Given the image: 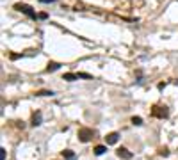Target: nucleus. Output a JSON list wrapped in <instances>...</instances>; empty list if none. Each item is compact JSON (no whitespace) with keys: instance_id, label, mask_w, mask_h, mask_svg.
Segmentation results:
<instances>
[{"instance_id":"1","label":"nucleus","mask_w":178,"mask_h":160,"mask_svg":"<svg viewBox=\"0 0 178 160\" xmlns=\"http://www.w3.org/2000/svg\"><path fill=\"white\" fill-rule=\"evenodd\" d=\"M14 9H18L20 13H23V14H27L29 18H38V14H36V11L30 7V5H27V4H14Z\"/></svg>"},{"instance_id":"2","label":"nucleus","mask_w":178,"mask_h":160,"mask_svg":"<svg viewBox=\"0 0 178 160\" xmlns=\"http://www.w3.org/2000/svg\"><path fill=\"white\" fill-rule=\"evenodd\" d=\"M93 137H95V132L91 128H80L78 130V141H82V142H89Z\"/></svg>"},{"instance_id":"3","label":"nucleus","mask_w":178,"mask_h":160,"mask_svg":"<svg viewBox=\"0 0 178 160\" xmlns=\"http://www.w3.org/2000/svg\"><path fill=\"white\" fill-rule=\"evenodd\" d=\"M151 114L155 117H160V119H164V117L169 116V110H167V107H159V105H155L153 109H151Z\"/></svg>"},{"instance_id":"4","label":"nucleus","mask_w":178,"mask_h":160,"mask_svg":"<svg viewBox=\"0 0 178 160\" xmlns=\"http://www.w3.org/2000/svg\"><path fill=\"white\" fill-rule=\"evenodd\" d=\"M116 155L119 157V158H123V160H130L134 155H132V151H128L127 148H118V151H116Z\"/></svg>"},{"instance_id":"5","label":"nucleus","mask_w":178,"mask_h":160,"mask_svg":"<svg viewBox=\"0 0 178 160\" xmlns=\"http://www.w3.org/2000/svg\"><path fill=\"white\" fill-rule=\"evenodd\" d=\"M118 139H119V133H118V132H112V133H109V135L105 137V141H107V144H116Z\"/></svg>"},{"instance_id":"6","label":"nucleus","mask_w":178,"mask_h":160,"mask_svg":"<svg viewBox=\"0 0 178 160\" xmlns=\"http://www.w3.org/2000/svg\"><path fill=\"white\" fill-rule=\"evenodd\" d=\"M62 80H68V82H73V80H78V75L77 73H64Z\"/></svg>"},{"instance_id":"7","label":"nucleus","mask_w":178,"mask_h":160,"mask_svg":"<svg viewBox=\"0 0 178 160\" xmlns=\"http://www.w3.org/2000/svg\"><path fill=\"white\" fill-rule=\"evenodd\" d=\"M62 157L66 160H75V153H73L71 149H64V151H62Z\"/></svg>"},{"instance_id":"8","label":"nucleus","mask_w":178,"mask_h":160,"mask_svg":"<svg viewBox=\"0 0 178 160\" xmlns=\"http://www.w3.org/2000/svg\"><path fill=\"white\" fill-rule=\"evenodd\" d=\"M41 125V112H36L32 116V126H39Z\"/></svg>"},{"instance_id":"9","label":"nucleus","mask_w":178,"mask_h":160,"mask_svg":"<svg viewBox=\"0 0 178 160\" xmlns=\"http://www.w3.org/2000/svg\"><path fill=\"white\" fill-rule=\"evenodd\" d=\"M61 68V64L59 62H48V66H46V71H55Z\"/></svg>"},{"instance_id":"10","label":"nucleus","mask_w":178,"mask_h":160,"mask_svg":"<svg viewBox=\"0 0 178 160\" xmlns=\"http://www.w3.org/2000/svg\"><path fill=\"white\" fill-rule=\"evenodd\" d=\"M105 151H107V148H105V146H96V148H95V155H98V157H100V155H103Z\"/></svg>"},{"instance_id":"11","label":"nucleus","mask_w":178,"mask_h":160,"mask_svg":"<svg viewBox=\"0 0 178 160\" xmlns=\"http://www.w3.org/2000/svg\"><path fill=\"white\" fill-rule=\"evenodd\" d=\"M132 125H135V126H139V125H143V119H141L139 116H137V117L134 116V117H132Z\"/></svg>"},{"instance_id":"12","label":"nucleus","mask_w":178,"mask_h":160,"mask_svg":"<svg viewBox=\"0 0 178 160\" xmlns=\"http://www.w3.org/2000/svg\"><path fill=\"white\" fill-rule=\"evenodd\" d=\"M52 94H54L52 91H38L36 93V96H52Z\"/></svg>"},{"instance_id":"13","label":"nucleus","mask_w":178,"mask_h":160,"mask_svg":"<svg viewBox=\"0 0 178 160\" xmlns=\"http://www.w3.org/2000/svg\"><path fill=\"white\" fill-rule=\"evenodd\" d=\"M159 155H160V157H167V155H169V151H167V148H160Z\"/></svg>"},{"instance_id":"14","label":"nucleus","mask_w":178,"mask_h":160,"mask_svg":"<svg viewBox=\"0 0 178 160\" xmlns=\"http://www.w3.org/2000/svg\"><path fill=\"white\" fill-rule=\"evenodd\" d=\"M78 75V78H93L91 75H87V73H77Z\"/></svg>"},{"instance_id":"15","label":"nucleus","mask_w":178,"mask_h":160,"mask_svg":"<svg viewBox=\"0 0 178 160\" xmlns=\"http://www.w3.org/2000/svg\"><path fill=\"white\" fill-rule=\"evenodd\" d=\"M0 160H5V149H0Z\"/></svg>"},{"instance_id":"16","label":"nucleus","mask_w":178,"mask_h":160,"mask_svg":"<svg viewBox=\"0 0 178 160\" xmlns=\"http://www.w3.org/2000/svg\"><path fill=\"white\" fill-rule=\"evenodd\" d=\"M43 4H50V2H55V0H41Z\"/></svg>"}]
</instances>
